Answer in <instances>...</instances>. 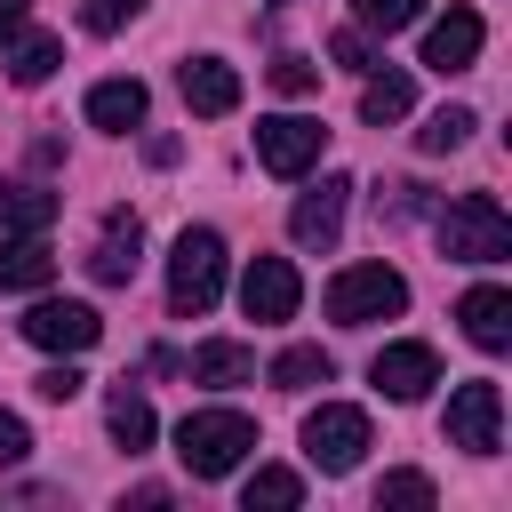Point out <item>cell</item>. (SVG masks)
<instances>
[{"label": "cell", "instance_id": "9a60e30c", "mask_svg": "<svg viewBox=\"0 0 512 512\" xmlns=\"http://www.w3.org/2000/svg\"><path fill=\"white\" fill-rule=\"evenodd\" d=\"M176 80H184V104H192L200 120H224V112L240 104V72H232L224 56H192Z\"/></svg>", "mask_w": 512, "mask_h": 512}, {"label": "cell", "instance_id": "1f68e13d", "mask_svg": "<svg viewBox=\"0 0 512 512\" xmlns=\"http://www.w3.org/2000/svg\"><path fill=\"white\" fill-rule=\"evenodd\" d=\"M80 384H88V376H80V368H72V360H64V368H40V384H32V392H40V400H56V408H64V400H72V392H80Z\"/></svg>", "mask_w": 512, "mask_h": 512}, {"label": "cell", "instance_id": "2e32d148", "mask_svg": "<svg viewBox=\"0 0 512 512\" xmlns=\"http://www.w3.org/2000/svg\"><path fill=\"white\" fill-rule=\"evenodd\" d=\"M456 320H464V336H472L480 352H504V344H512V296H504L496 280H480V288H464V304H456Z\"/></svg>", "mask_w": 512, "mask_h": 512}, {"label": "cell", "instance_id": "e0dca14e", "mask_svg": "<svg viewBox=\"0 0 512 512\" xmlns=\"http://www.w3.org/2000/svg\"><path fill=\"white\" fill-rule=\"evenodd\" d=\"M184 376H192V384H208V392H232V384H256V352H248V344H232V336H216V344H192Z\"/></svg>", "mask_w": 512, "mask_h": 512}, {"label": "cell", "instance_id": "6da1fadb", "mask_svg": "<svg viewBox=\"0 0 512 512\" xmlns=\"http://www.w3.org/2000/svg\"><path fill=\"white\" fill-rule=\"evenodd\" d=\"M432 232H440V256L448 264H504L512 256V216H504L496 192H456Z\"/></svg>", "mask_w": 512, "mask_h": 512}, {"label": "cell", "instance_id": "ba28073f", "mask_svg": "<svg viewBox=\"0 0 512 512\" xmlns=\"http://www.w3.org/2000/svg\"><path fill=\"white\" fill-rule=\"evenodd\" d=\"M296 296H304V280H296L288 256H248V272H240V312L248 320H296Z\"/></svg>", "mask_w": 512, "mask_h": 512}, {"label": "cell", "instance_id": "484cf974", "mask_svg": "<svg viewBox=\"0 0 512 512\" xmlns=\"http://www.w3.org/2000/svg\"><path fill=\"white\" fill-rule=\"evenodd\" d=\"M352 16H360V32H408L424 16V0H352Z\"/></svg>", "mask_w": 512, "mask_h": 512}, {"label": "cell", "instance_id": "5bb4252c", "mask_svg": "<svg viewBox=\"0 0 512 512\" xmlns=\"http://www.w3.org/2000/svg\"><path fill=\"white\" fill-rule=\"evenodd\" d=\"M48 280H56V248L40 232H0V288L8 296H32Z\"/></svg>", "mask_w": 512, "mask_h": 512}, {"label": "cell", "instance_id": "cb8c5ba5", "mask_svg": "<svg viewBox=\"0 0 512 512\" xmlns=\"http://www.w3.org/2000/svg\"><path fill=\"white\" fill-rule=\"evenodd\" d=\"M240 496H248V512H256V504H264V512H288V504H304V480L280 472V464H264V472H248Z\"/></svg>", "mask_w": 512, "mask_h": 512}, {"label": "cell", "instance_id": "4fadbf2b", "mask_svg": "<svg viewBox=\"0 0 512 512\" xmlns=\"http://www.w3.org/2000/svg\"><path fill=\"white\" fill-rule=\"evenodd\" d=\"M136 264H144V224H136L128 208H112V216H104V232H96V248H88V272H96L104 288H128V280H136Z\"/></svg>", "mask_w": 512, "mask_h": 512}, {"label": "cell", "instance_id": "4316f807", "mask_svg": "<svg viewBox=\"0 0 512 512\" xmlns=\"http://www.w3.org/2000/svg\"><path fill=\"white\" fill-rule=\"evenodd\" d=\"M424 200H432L424 184H384V192H376V216H384V224H408V216H424Z\"/></svg>", "mask_w": 512, "mask_h": 512}, {"label": "cell", "instance_id": "83f0119b", "mask_svg": "<svg viewBox=\"0 0 512 512\" xmlns=\"http://www.w3.org/2000/svg\"><path fill=\"white\" fill-rule=\"evenodd\" d=\"M144 16V0H80V24L88 32H120V24H136Z\"/></svg>", "mask_w": 512, "mask_h": 512}, {"label": "cell", "instance_id": "7c38bea8", "mask_svg": "<svg viewBox=\"0 0 512 512\" xmlns=\"http://www.w3.org/2000/svg\"><path fill=\"white\" fill-rule=\"evenodd\" d=\"M344 200H352V176H320V184L288 208L296 248H336V232H344Z\"/></svg>", "mask_w": 512, "mask_h": 512}, {"label": "cell", "instance_id": "277c9868", "mask_svg": "<svg viewBox=\"0 0 512 512\" xmlns=\"http://www.w3.org/2000/svg\"><path fill=\"white\" fill-rule=\"evenodd\" d=\"M400 304H408V280H400L392 264H344V272L328 280V320H336V328L392 320Z\"/></svg>", "mask_w": 512, "mask_h": 512}, {"label": "cell", "instance_id": "7a4b0ae2", "mask_svg": "<svg viewBox=\"0 0 512 512\" xmlns=\"http://www.w3.org/2000/svg\"><path fill=\"white\" fill-rule=\"evenodd\" d=\"M248 448H256V424H248L240 408H192V416L176 424V456H184L192 480H224Z\"/></svg>", "mask_w": 512, "mask_h": 512}, {"label": "cell", "instance_id": "f1b7e54d", "mask_svg": "<svg viewBox=\"0 0 512 512\" xmlns=\"http://www.w3.org/2000/svg\"><path fill=\"white\" fill-rule=\"evenodd\" d=\"M272 88H280V96H312V88H320V64H304V56H272Z\"/></svg>", "mask_w": 512, "mask_h": 512}, {"label": "cell", "instance_id": "52a82bcc", "mask_svg": "<svg viewBox=\"0 0 512 512\" xmlns=\"http://www.w3.org/2000/svg\"><path fill=\"white\" fill-rule=\"evenodd\" d=\"M320 144H328V128L304 120V112H272V120H256V160H264L272 176H304V168L320 160Z\"/></svg>", "mask_w": 512, "mask_h": 512}, {"label": "cell", "instance_id": "44dd1931", "mask_svg": "<svg viewBox=\"0 0 512 512\" xmlns=\"http://www.w3.org/2000/svg\"><path fill=\"white\" fill-rule=\"evenodd\" d=\"M104 424H112V440L136 456V448H152V400L136 392V384H120L112 400H104Z\"/></svg>", "mask_w": 512, "mask_h": 512}, {"label": "cell", "instance_id": "d4e9b609", "mask_svg": "<svg viewBox=\"0 0 512 512\" xmlns=\"http://www.w3.org/2000/svg\"><path fill=\"white\" fill-rule=\"evenodd\" d=\"M472 128H480V120H472L464 104H440V112H432V120L416 128V144H424V152H456V144H464Z\"/></svg>", "mask_w": 512, "mask_h": 512}, {"label": "cell", "instance_id": "d6986e66", "mask_svg": "<svg viewBox=\"0 0 512 512\" xmlns=\"http://www.w3.org/2000/svg\"><path fill=\"white\" fill-rule=\"evenodd\" d=\"M56 192H40V184H0V232H48L56 224Z\"/></svg>", "mask_w": 512, "mask_h": 512}, {"label": "cell", "instance_id": "8992f818", "mask_svg": "<svg viewBox=\"0 0 512 512\" xmlns=\"http://www.w3.org/2000/svg\"><path fill=\"white\" fill-rule=\"evenodd\" d=\"M304 456H312L320 472H352V464L368 456V416L344 408V400H320V408L304 416Z\"/></svg>", "mask_w": 512, "mask_h": 512}, {"label": "cell", "instance_id": "3957f363", "mask_svg": "<svg viewBox=\"0 0 512 512\" xmlns=\"http://www.w3.org/2000/svg\"><path fill=\"white\" fill-rule=\"evenodd\" d=\"M216 296H224V240L208 224H184L176 248H168V312L200 320Z\"/></svg>", "mask_w": 512, "mask_h": 512}, {"label": "cell", "instance_id": "603a6c76", "mask_svg": "<svg viewBox=\"0 0 512 512\" xmlns=\"http://www.w3.org/2000/svg\"><path fill=\"white\" fill-rule=\"evenodd\" d=\"M56 56H64V48H56L48 32H32V40H16V48H8V80H16V88H40V80L56 72Z\"/></svg>", "mask_w": 512, "mask_h": 512}, {"label": "cell", "instance_id": "f546056e", "mask_svg": "<svg viewBox=\"0 0 512 512\" xmlns=\"http://www.w3.org/2000/svg\"><path fill=\"white\" fill-rule=\"evenodd\" d=\"M376 504H432V480L424 472H384L376 480Z\"/></svg>", "mask_w": 512, "mask_h": 512}, {"label": "cell", "instance_id": "30bf717a", "mask_svg": "<svg viewBox=\"0 0 512 512\" xmlns=\"http://www.w3.org/2000/svg\"><path fill=\"white\" fill-rule=\"evenodd\" d=\"M368 376H376V392H384V400H424V392L440 384V352L408 336V344H384V352L368 360Z\"/></svg>", "mask_w": 512, "mask_h": 512}, {"label": "cell", "instance_id": "4dcf8cb0", "mask_svg": "<svg viewBox=\"0 0 512 512\" xmlns=\"http://www.w3.org/2000/svg\"><path fill=\"white\" fill-rule=\"evenodd\" d=\"M328 56H336L344 72H368V64H376V48H368V32H360V24H352V32H336V40H328Z\"/></svg>", "mask_w": 512, "mask_h": 512}, {"label": "cell", "instance_id": "d6a6232c", "mask_svg": "<svg viewBox=\"0 0 512 512\" xmlns=\"http://www.w3.org/2000/svg\"><path fill=\"white\" fill-rule=\"evenodd\" d=\"M24 456H32V432H24V416H8V408H0V472H8V464H24Z\"/></svg>", "mask_w": 512, "mask_h": 512}, {"label": "cell", "instance_id": "9c48e42d", "mask_svg": "<svg viewBox=\"0 0 512 512\" xmlns=\"http://www.w3.org/2000/svg\"><path fill=\"white\" fill-rule=\"evenodd\" d=\"M96 336H104L96 304H56V296H48V304H32V312H24V344H40V352H64V360H72V352H88Z\"/></svg>", "mask_w": 512, "mask_h": 512}, {"label": "cell", "instance_id": "ffe728a7", "mask_svg": "<svg viewBox=\"0 0 512 512\" xmlns=\"http://www.w3.org/2000/svg\"><path fill=\"white\" fill-rule=\"evenodd\" d=\"M408 104H416L408 72H376V64H368V88H360V120H368V128H384V120H408Z\"/></svg>", "mask_w": 512, "mask_h": 512}, {"label": "cell", "instance_id": "7402d4cb", "mask_svg": "<svg viewBox=\"0 0 512 512\" xmlns=\"http://www.w3.org/2000/svg\"><path fill=\"white\" fill-rule=\"evenodd\" d=\"M328 368H336V360H328L320 344H288V352H280L264 376H272L280 392H312V384H328Z\"/></svg>", "mask_w": 512, "mask_h": 512}, {"label": "cell", "instance_id": "5b68a950", "mask_svg": "<svg viewBox=\"0 0 512 512\" xmlns=\"http://www.w3.org/2000/svg\"><path fill=\"white\" fill-rule=\"evenodd\" d=\"M496 440H504V392H496V376L456 384V392H448V448L496 456Z\"/></svg>", "mask_w": 512, "mask_h": 512}, {"label": "cell", "instance_id": "ac0fdd59", "mask_svg": "<svg viewBox=\"0 0 512 512\" xmlns=\"http://www.w3.org/2000/svg\"><path fill=\"white\" fill-rule=\"evenodd\" d=\"M88 120H96L104 136H128V128L144 120V80H96V88H88Z\"/></svg>", "mask_w": 512, "mask_h": 512}, {"label": "cell", "instance_id": "836d02e7", "mask_svg": "<svg viewBox=\"0 0 512 512\" xmlns=\"http://www.w3.org/2000/svg\"><path fill=\"white\" fill-rule=\"evenodd\" d=\"M176 152H184L176 136H144V160H152V168H176Z\"/></svg>", "mask_w": 512, "mask_h": 512}, {"label": "cell", "instance_id": "8fae6325", "mask_svg": "<svg viewBox=\"0 0 512 512\" xmlns=\"http://www.w3.org/2000/svg\"><path fill=\"white\" fill-rule=\"evenodd\" d=\"M480 48H488V24H480V8H448L432 32H424V64L448 80V72H472L480 64Z\"/></svg>", "mask_w": 512, "mask_h": 512}, {"label": "cell", "instance_id": "e575fe53", "mask_svg": "<svg viewBox=\"0 0 512 512\" xmlns=\"http://www.w3.org/2000/svg\"><path fill=\"white\" fill-rule=\"evenodd\" d=\"M24 8H32V0H0V40H16V32H24Z\"/></svg>", "mask_w": 512, "mask_h": 512}]
</instances>
